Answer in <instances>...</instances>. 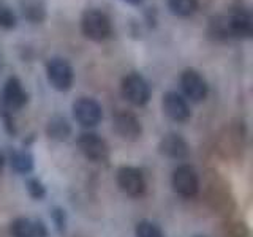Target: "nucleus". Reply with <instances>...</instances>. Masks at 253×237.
Wrapping results in <instances>:
<instances>
[{
  "label": "nucleus",
  "mask_w": 253,
  "mask_h": 237,
  "mask_svg": "<svg viewBox=\"0 0 253 237\" xmlns=\"http://www.w3.org/2000/svg\"><path fill=\"white\" fill-rule=\"evenodd\" d=\"M81 34L84 38L90 40L93 43H103L113 37V22L109 16L97 10V8H89L81 16Z\"/></svg>",
  "instance_id": "f257e3e1"
},
{
  "label": "nucleus",
  "mask_w": 253,
  "mask_h": 237,
  "mask_svg": "<svg viewBox=\"0 0 253 237\" xmlns=\"http://www.w3.org/2000/svg\"><path fill=\"white\" fill-rule=\"evenodd\" d=\"M46 76L49 84L59 92L71 89L75 81V71L70 62L62 57H52L46 62Z\"/></svg>",
  "instance_id": "f03ea898"
},
{
  "label": "nucleus",
  "mask_w": 253,
  "mask_h": 237,
  "mask_svg": "<svg viewBox=\"0 0 253 237\" xmlns=\"http://www.w3.org/2000/svg\"><path fill=\"white\" fill-rule=\"evenodd\" d=\"M122 97L133 106H144L150 100V85L139 73H128L121 84Z\"/></svg>",
  "instance_id": "7ed1b4c3"
},
{
  "label": "nucleus",
  "mask_w": 253,
  "mask_h": 237,
  "mask_svg": "<svg viewBox=\"0 0 253 237\" xmlns=\"http://www.w3.org/2000/svg\"><path fill=\"white\" fill-rule=\"evenodd\" d=\"M180 87L184 95L195 103L203 101L209 93V85L204 76L195 68H185L180 75Z\"/></svg>",
  "instance_id": "20e7f679"
},
{
  "label": "nucleus",
  "mask_w": 253,
  "mask_h": 237,
  "mask_svg": "<svg viewBox=\"0 0 253 237\" xmlns=\"http://www.w3.org/2000/svg\"><path fill=\"white\" fill-rule=\"evenodd\" d=\"M228 30L231 38H252L253 35V16L249 8L236 6L226 14Z\"/></svg>",
  "instance_id": "39448f33"
},
{
  "label": "nucleus",
  "mask_w": 253,
  "mask_h": 237,
  "mask_svg": "<svg viewBox=\"0 0 253 237\" xmlns=\"http://www.w3.org/2000/svg\"><path fill=\"white\" fill-rule=\"evenodd\" d=\"M78 146L84 157L90 161H105L109 155V146L100 134L85 131L78 138Z\"/></svg>",
  "instance_id": "423d86ee"
},
{
  "label": "nucleus",
  "mask_w": 253,
  "mask_h": 237,
  "mask_svg": "<svg viewBox=\"0 0 253 237\" xmlns=\"http://www.w3.org/2000/svg\"><path fill=\"white\" fill-rule=\"evenodd\" d=\"M172 188L177 195L184 198H192L200 190V179L193 166L180 164L172 174Z\"/></svg>",
  "instance_id": "0eeeda50"
},
{
  "label": "nucleus",
  "mask_w": 253,
  "mask_h": 237,
  "mask_svg": "<svg viewBox=\"0 0 253 237\" xmlns=\"http://www.w3.org/2000/svg\"><path fill=\"white\" fill-rule=\"evenodd\" d=\"M73 116L78 120V123L90 128V126L100 123L103 117V111L97 100H93L90 97H81L73 103Z\"/></svg>",
  "instance_id": "6e6552de"
},
{
  "label": "nucleus",
  "mask_w": 253,
  "mask_h": 237,
  "mask_svg": "<svg viewBox=\"0 0 253 237\" xmlns=\"http://www.w3.org/2000/svg\"><path fill=\"white\" fill-rule=\"evenodd\" d=\"M117 185L131 198L141 196L146 190V180L142 172L133 166H124L117 171Z\"/></svg>",
  "instance_id": "1a4fd4ad"
},
{
  "label": "nucleus",
  "mask_w": 253,
  "mask_h": 237,
  "mask_svg": "<svg viewBox=\"0 0 253 237\" xmlns=\"http://www.w3.org/2000/svg\"><path fill=\"white\" fill-rule=\"evenodd\" d=\"M162 108L163 113L174 122H187L192 117L187 100L177 92H166L162 100Z\"/></svg>",
  "instance_id": "9d476101"
},
{
  "label": "nucleus",
  "mask_w": 253,
  "mask_h": 237,
  "mask_svg": "<svg viewBox=\"0 0 253 237\" xmlns=\"http://www.w3.org/2000/svg\"><path fill=\"white\" fill-rule=\"evenodd\" d=\"M113 126L119 136L126 141H136L142 133V126L138 117L126 111H121L113 117Z\"/></svg>",
  "instance_id": "9b49d317"
},
{
  "label": "nucleus",
  "mask_w": 253,
  "mask_h": 237,
  "mask_svg": "<svg viewBox=\"0 0 253 237\" xmlns=\"http://www.w3.org/2000/svg\"><path fill=\"white\" fill-rule=\"evenodd\" d=\"M27 92L24 90L22 82L16 76L6 79L3 87V103L8 111H18L26 106L27 103Z\"/></svg>",
  "instance_id": "f8f14e48"
},
{
  "label": "nucleus",
  "mask_w": 253,
  "mask_h": 237,
  "mask_svg": "<svg viewBox=\"0 0 253 237\" xmlns=\"http://www.w3.org/2000/svg\"><path fill=\"white\" fill-rule=\"evenodd\" d=\"M11 237H47L43 221L30 218H16L10 226Z\"/></svg>",
  "instance_id": "ddd939ff"
},
{
  "label": "nucleus",
  "mask_w": 253,
  "mask_h": 237,
  "mask_svg": "<svg viewBox=\"0 0 253 237\" xmlns=\"http://www.w3.org/2000/svg\"><path fill=\"white\" fill-rule=\"evenodd\" d=\"M158 149H160V152L163 155L174 158V160H184L190 154L187 141L182 138L180 134H176V133H169V134H166V136H163Z\"/></svg>",
  "instance_id": "4468645a"
},
{
  "label": "nucleus",
  "mask_w": 253,
  "mask_h": 237,
  "mask_svg": "<svg viewBox=\"0 0 253 237\" xmlns=\"http://www.w3.org/2000/svg\"><path fill=\"white\" fill-rule=\"evenodd\" d=\"M19 10L22 18L30 24H43L47 18L44 0H19Z\"/></svg>",
  "instance_id": "2eb2a0df"
},
{
  "label": "nucleus",
  "mask_w": 253,
  "mask_h": 237,
  "mask_svg": "<svg viewBox=\"0 0 253 237\" xmlns=\"http://www.w3.org/2000/svg\"><path fill=\"white\" fill-rule=\"evenodd\" d=\"M208 35L215 41H226L229 37L226 14H213L208 21Z\"/></svg>",
  "instance_id": "dca6fc26"
},
{
  "label": "nucleus",
  "mask_w": 253,
  "mask_h": 237,
  "mask_svg": "<svg viewBox=\"0 0 253 237\" xmlns=\"http://www.w3.org/2000/svg\"><path fill=\"white\" fill-rule=\"evenodd\" d=\"M47 136L54 141H65L71 134V125L68 120L62 116H54L49 118V122L46 125Z\"/></svg>",
  "instance_id": "f3484780"
},
{
  "label": "nucleus",
  "mask_w": 253,
  "mask_h": 237,
  "mask_svg": "<svg viewBox=\"0 0 253 237\" xmlns=\"http://www.w3.org/2000/svg\"><path fill=\"white\" fill-rule=\"evenodd\" d=\"M166 6L171 14L177 18H190L198 11V0H166Z\"/></svg>",
  "instance_id": "a211bd4d"
},
{
  "label": "nucleus",
  "mask_w": 253,
  "mask_h": 237,
  "mask_svg": "<svg viewBox=\"0 0 253 237\" xmlns=\"http://www.w3.org/2000/svg\"><path fill=\"white\" fill-rule=\"evenodd\" d=\"M11 166L13 168L21 172V174H26V172H30L32 168H34V158H32V155L29 152H24V150H21V152H14L11 154Z\"/></svg>",
  "instance_id": "6ab92c4d"
},
{
  "label": "nucleus",
  "mask_w": 253,
  "mask_h": 237,
  "mask_svg": "<svg viewBox=\"0 0 253 237\" xmlns=\"http://www.w3.org/2000/svg\"><path fill=\"white\" fill-rule=\"evenodd\" d=\"M134 234L136 237H165L162 233V229L158 228L152 221H139L136 229H134Z\"/></svg>",
  "instance_id": "aec40b11"
},
{
  "label": "nucleus",
  "mask_w": 253,
  "mask_h": 237,
  "mask_svg": "<svg viewBox=\"0 0 253 237\" xmlns=\"http://www.w3.org/2000/svg\"><path fill=\"white\" fill-rule=\"evenodd\" d=\"M18 24V18L13 13V10L6 5H0V29L11 30Z\"/></svg>",
  "instance_id": "412c9836"
},
{
  "label": "nucleus",
  "mask_w": 253,
  "mask_h": 237,
  "mask_svg": "<svg viewBox=\"0 0 253 237\" xmlns=\"http://www.w3.org/2000/svg\"><path fill=\"white\" fill-rule=\"evenodd\" d=\"M27 190H29L30 196L35 198V199H42V198L44 196V193H46L43 184L38 179H29L27 180Z\"/></svg>",
  "instance_id": "4be33fe9"
},
{
  "label": "nucleus",
  "mask_w": 253,
  "mask_h": 237,
  "mask_svg": "<svg viewBox=\"0 0 253 237\" xmlns=\"http://www.w3.org/2000/svg\"><path fill=\"white\" fill-rule=\"evenodd\" d=\"M54 217H55V221H57V226L62 229L63 223H65V220H63V212L62 210H55L54 212Z\"/></svg>",
  "instance_id": "5701e85b"
},
{
  "label": "nucleus",
  "mask_w": 253,
  "mask_h": 237,
  "mask_svg": "<svg viewBox=\"0 0 253 237\" xmlns=\"http://www.w3.org/2000/svg\"><path fill=\"white\" fill-rule=\"evenodd\" d=\"M124 2L130 3V5H139V3L144 2V0H124Z\"/></svg>",
  "instance_id": "b1692460"
},
{
  "label": "nucleus",
  "mask_w": 253,
  "mask_h": 237,
  "mask_svg": "<svg viewBox=\"0 0 253 237\" xmlns=\"http://www.w3.org/2000/svg\"><path fill=\"white\" fill-rule=\"evenodd\" d=\"M3 164H5V158H3V155L0 154V171L3 169Z\"/></svg>",
  "instance_id": "393cba45"
}]
</instances>
